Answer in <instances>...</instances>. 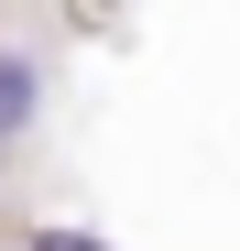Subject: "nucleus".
<instances>
[{"instance_id": "f257e3e1", "label": "nucleus", "mask_w": 240, "mask_h": 251, "mask_svg": "<svg viewBox=\"0 0 240 251\" xmlns=\"http://www.w3.org/2000/svg\"><path fill=\"white\" fill-rule=\"evenodd\" d=\"M22 120H33V66L0 55V131H22Z\"/></svg>"}, {"instance_id": "f03ea898", "label": "nucleus", "mask_w": 240, "mask_h": 251, "mask_svg": "<svg viewBox=\"0 0 240 251\" xmlns=\"http://www.w3.org/2000/svg\"><path fill=\"white\" fill-rule=\"evenodd\" d=\"M33 251H88V240H76V229H44V240H33Z\"/></svg>"}]
</instances>
